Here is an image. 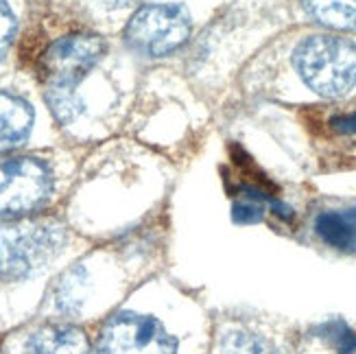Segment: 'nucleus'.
I'll return each mask as SVG.
<instances>
[{"label": "nucleus", "instance_id": "1", "mask_svg": "<svg viewBox=\"0 0 356 354\" xmlns=\"http://www.w3.org/2000/svg\"><path fill=\"white\" fill-rule=\"evenodd\" d=\"M105 53V42L99 35L79 33L53 42L42 55V77L46 101L61 122H70L81 114L83 103L76 88L86 74L99 64Z\"/></svg>", "mask_w": 356, "mask_h": 354}, {"label": "nucleus", "instance_id": "2", "mask_svg": "<svg viewBox=\"0 0 356 354\" xmlns=\"http://www.w3.org/2000/svg\"><path fill=\"white\" fill-rule=\"evenodd\" d=\"M66 230L57 221L0 223V280L13 282L35 273L59 256Z\"/></svg>", "mask_w": 356, "mask_h": 354}, {"label": "nucleus", "instance_id": "3", "mask_svg": "<svg viewBox=\"0 0 356 354\" xmlns=\"http://www.w3.org/2000/svg\"><path fill=\"white\" fill-rule=\"evenodd\" d=\"M296 66L317 95L343 97L356 83V44L337 35H313L298 46Z\"/></svg>", "mask_w": 356, "mask_h": 354}, {"label": "nucleus", "instance_id": "4", "mask_svg": "<svg viewBox=\"0 0 356 354\" xmlns=\"http://www.w3.org/2000/svg\"><path fill=\"white\" fill-rule=\"evenodd\" d=\"M191 33L188 11L179 5H147L134 13L125 38L131 49L149 57H162L181 46Z\"/></svg>", "mask_w": 356, "mask_h": 354}, {"label": "nucleus", "instance_id": "5", "mask_svg": "<svg viewBox=\"0 0 356 354\" xmlns=\"http://www.w3.org/2000/svg\"><path fill=\"white\" fill-rule=\"evenodd\" d=\"M177 344L156 317L120 311L105 321L97 354H175Z\"/></svg>", "mask_w": 356, "mask_h": 354}, {"label": "nucleus", "instance_id": "6", "mask_svg": "<svg viewBox=\"0 0 356 354\" xmlns=\"http://www.w3.org/2000/svg\"><path fill=\"white\" fill-rule=\"evenodd\" d=\"M49 168L35 158H0V217L35 210L51 195Z\"/></svg>", "mask_w": 356, "mask_h": 354}, {"label": "nucleus", "instance_id": "7", "mask_svg": "<svg viewBox=\"0 0 356 354\" xmlns=\"http://www.w3.org/2000/svg\"><path fill=\"white\" fill-rule=\"evenodd\" d=\"M15 354H90V341L76 326L44 324L24 337Z\"/></svg>", "mask_w": 356, "mask_h": 354}, {"label": "nucleus", "instance_id": "8", "mask_svg": "<svg viewBox=\"0 0 356 354\" xmlns=\"http://www.w3.org/2000/svg\"><path fill=\"white\" fill-rule=\"evenodd\" d=\"M31 125H33L31 105L11 92H0V151L18 147L29 136Z\"/></svg>", "mask_w": 356, "mask_h": 354}, {"label": "nucleus", "instance_id": "9", "mask_svg": "<svg viewBox=\"0 0 356 354\" xmlns=\"http://www.w3.org/2000/svg\"><path fill=\"white\" fill-rule=\"evenodd\" d=\"M319 239L341 252H356V208L323 212L315 221Z\"/></svg>", "mask_w": 356, "mask_h": 354}, {"label": "nucleus", "instance_id": "10", "mask_svg": "<svg viewBox=\"0 0 356 354\" xmlns=\"http://www.w3.org/2000/svg\"><path fill=\"white\" fill-rule=\"evenodd\" d=\"M90 296V273L83 265H74L61 273L55 287V306L64 315L81 313Z\"/></svg>", "mask_w": 356, "mask_h": 354}, {"label": "nucleus", "instance_id": "11", "mask_svg": "<svg viewBox=\"0 0 356 354\" xmlns=\"http://www.w3.org/2000/svg\"><path fill=\"white\" fill-rule=\"evenodd\" d=\"M304 7L330 29L356 31V0H304Z\"/></svg>", "mask_w": 356, "mask_h": 354}, {"label": "nucleus", "instance_id": "12", "mask_svg": "<svg viewBox=\"0 0 356 354\" xmlns=\"http://www.w3.org/2000/svg\"><path fill=\"white\" fill-rule=\"evenodd\" d=\"M221 354H273V348L267 339H262L254 332L234 330L225 335L221 344Z\"/></svg>", "mask_w": 356, "mask_h": 354}, {"label": "nucleus", "instance_id": "13", "mask_svg": "<svg viewBox=\"0 0 356 354\" xmlns=\"http://www.w3.org/2000/svg\"><path fill=\"white\" fill-rule=\"evenodd\" d=\"M328 335V339L334 344L339 354H352L356 350V337L354 332L343 324V321H330V324L323 328Z\"/></svg>", "mask_w": 356, "mask_h": 354}, {"label": "nucleus", "instance_id": "14", "mask_svg": "<svg viewBox=\"0 0 356 354\" xmlns=\"http://www.w3.org/2000/svg\"><path fill=\"white\" fill-rule=\"evenodd\" d=\"M13 31H15V18L9 9V5L5 0H0V59L7 53L11 38H13Z\"/></svg>", "mask_w": 356, "mask_h": 354}, {"label": "nucleus", "instance_id": "15", "mask_svg": "<svg viewBox=\"0 0 356 354\" xmlns=\"http://www.w3.org/2000/svg\"><path fill=\"white\" fill-rule=\"evenodd\" d=\"M262 219V208L256 202H238L234 206V221L238 223H256Z\"/></svg>", "mask_w": 356, "mask_h": 354}, {"label": "nucleus", "instance_id": "16", "mask_svg": "<svg viewBox=\"0 0 356 354\" xmlns=\"http://www.w3.org/2000/svg\"><path fill=\"white\" fill-rule=\"evenodd\" d=\"M332 127L341 134H356V112L354 114H346V116H339L332 120Z\"/></svg>", "mask_w": 356, "mask_h": 354}, {"label": "nucleus", "instance_id": "17", "mask_svg": "<svg viewBox=\"0 0 356 354\" xmlns=\"http://www.w3.org/2000/svg\"><path fill=\"white\" fill-rule=\"evenodd\" d=\"M101 3L107 7H127V5L136 3V0H101Z\"/></svg>", "mask_w": 356, "mask_h": 354}]
</instances>
